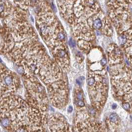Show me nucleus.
<instances>
[{
	"label": "nucleus",
	"mask_w": 132,
	"mask_h": 132,
	"mask_svg": "<svg viewBox=\"0 0 132 132\" xmlns=\"http://www.w3.org/2000/svg\"><path fill=\"white\" fill-rule=\"evenodd\" d=\"M10 57L23 72L39 77L46 86L52 105L57 108L65 107L68 100V89L61 67L52 60L37 38L21 42L10 53Z\"/></svg>",
	"instance_id": "f257e3e1"
},
{
	"label": "nucleus",
	"mask_w": 132,
	"mask_h": 132,
	"mask_svg": "<svg viewBox=\"0 0 132 132\" xmlns=\"http://www.w3.org/2000/svg\"><path fill=\"white\" fill-rule=\"evenodd\" d=\"M1 118L12 132L45 131L47 115L31 106L27 101L14 94L1 95Z\"/></svg>",
	"instance_id": "f03ea898"
},
{
	"label": "nucleus",
	"mask_w": 132,
	"mask_h": 132,
	"mask_svg": "<svg viewBox=\"0 0 132 132\" xmlns=\"http://www.w3.org/2000/svg\"><path fill=\"white\" fill-rule=\"evenodd\" d=\"M22 75L24 79L27 101L43 114L47 115L48 98L44 87L31 73L24 72Z\"/></svg>",
	"instance_id": "7ed1b4c3"
},
{
	"label": "nucleus",
	"mask_w": 132,
	"mask_h": 132,
	"mask_svg": "<svg viewBox=\"0 0 132 132\" xmlns=\"http://www.w3.org/2000/svg\"><path fill=\"white\" fill-rule=\"evenodd\" d=\"M104 71H90L87 83L93 107L99 110L103 106L106 100L108 84Z\"/></svg>",
	"instance_id": "20e7f679"
},
{
	"label": "nucleus",
	"mask_w": 132,
	"mask_h": 132,
	"mask_svg": "<svg viewBox=\"0 0 132 132\" xmlns=\"http://www.w3.org/2000/svg\"><path fill=\"white\" fill-rule=\"evenodd\" d=\"M19 76L14 72L1 66V95L14 94L20 86Z\"/></svg>",
	"instance_id": "39448f33"
},
{
	"label": "nucleus",
	"mask_w": 132,
	"mask_h": 132,
	"mask_svg": "<svg viewBox=\"0 0 132 132\" xmlns=\"http://www.w3.org/2000/svg\"><path fill=\"white\" fill-rule=\"evenodd\" d=\"M75 131H103L99 124L92 121L88 114L83 109H79L76 114L75 123Z\"/></svg>",
	"instance_id": "423d86ee"
},
{
	"label": "nucleus",
	"mask_w": 132,
	"mask_h": 132,
	"mask_svg": "<svg viewBox=\"0 0 132 132\" xmlns=\"http://www.w3.org/2000/svg\"><path fill=\"white\" fill-rule=\"evenodd\" d=\"M49 126L52 132H68L69 126L61 115L57 114L51 116L48 120Z\"/></svg>",
	"instance_id": "0eeeda50"
},
{
	"label": "nucleus",
	"mask_w": 132,
	"mask_h": 132,
	"mask_svg": "<svg viewBox=\"0 0 132 132\" xmlns=\"http://www.w3.org/2000/svg\"><path fill=\"white\" fill-rule=\"evenodd\" d=\"M109 125H118L119 123V119L118 115L115 113H112L109 116Z\"/></svg>",
	"instance_id": "6e6552de"
},
{
	"label": "nucleus",
	"mask_w": 132,
	"mask_h": 132,
	"mask_svg": "<svg viewBox=\"0 0 132 132\" xmlns=\"http://www.w3.org/2000/svg\"><path fill=\"white\" fill-rule=\"evenodd\" d=\"M4 6L3 4H2L1 5V12L2 13L4 12Z\"/></svg>",
	"instance_id": "1a4fd4ad"
},
{
	"label": "nucleus",
	"mask_w": 132,
	"mask_h": 132,
	"mask_svg": "<svg viewBox=\"0 0 132 132\" xmlns=\"http://www.w3.org/2000/svg\"><path fill=\"white\" fill-rule=\"evenodd\" d=\"M73 107L71 106H70L69 107V108H68V112L71 113V112H72L73 111Z\"/></svg>",
	"instance_id": "9d476101"
},
{
	"label": "nucleus",
	"mask_w": 132,
	"mask_h": 132,
	"mask_svg": "<svg viewBox=\"0 0 132 132\" xmlns=\"http://www.w3.org/2000/svg\"><path fill=\"white\" fill-rule=\"evenodd\" d=\"M112 108L113 109H115L116 107H117V105L116 104H113L112 105Z\"/></svg>",
	"instance_id": "9b49d317"
},
{
	"label": "nucleus",
	"mask_w": 132,
	"mask_h": 132,
	"mask_svg": "<svg viewBox=\"0 0 132 132\" xmlns=\"http://www.w3.org/2000/svg\"><path fill=\"white\" fill-rule=\"evenodd\" d=\"M31 1H32L33 2H34V3H35V2H36V1H37V0H31Z\"/></svg>",
	"instance_id": "f8f14e48"
},
{
	"label": "nucleus",
	"mask_w": 132,
	"mask_h": 132,
	"mask_svg": "<svg viewBox=\"0 0 132 132\" xmlns=\"http://www.w3.org/2000/svg\"><path fill=\"white\" fill-rule=\"evenodd\" d=\"M131 120H132V115H131Z\"/></svg>",
	"instance_id": "ddd939ff"
},
{
	"label": "nucleus",
	"mask_w": 132,
	"mask_h": 132,
	"mask_svg": "<svg viewBox=\"0 0 132 132\" xmlns=\"http://www.w3.org/2000/svg\"><path fill=\"white\" fill-rule=\"evenodd\" d=\"M16 1H21V0H16Z\"/></svg>",
	"instance_id": "4468645a"
}]
</instances>
